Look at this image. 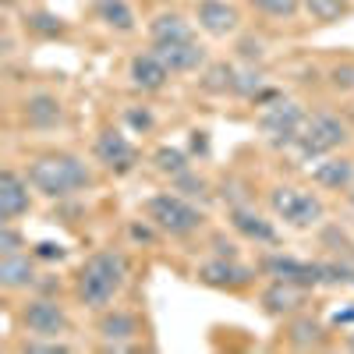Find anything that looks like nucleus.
<instances>
[{"instance_id": "nucleus-1", "label": "nucleus", "mask_w": 354, "mask_h": 354, "mask_svg": "<svg viewBox=\"0 0 354 354\" xmlns=\"http://www.w3.org/2000/svg\"><path fill=\"white\" fill-rule=\"evenodd\" d=\"M128 277H131L128 255L121 248H100L82 259L78 273L71 280L75 301L88 312H103L121 298V290L128 287Z\"/></svg>"}, {"instance_id": "nucleus-2", "label": "nucleus", "mask_w": 354, "mask_h": 354, "mask_svg": "<svg viewBox=\"0 0 354 354\" xmlns=\"http://www.w3.org/2000/svg\"><path fill=\"white\" fill-rule=\"evenodd\" d=\"M25 177L28 185L36 188V195L43 198H75L82 192H88L96 185V174L82 156L75 153H43V156H32L25 167Z\"/></svg>"}, {"instance_id": "nucleus-3", "label": "nucleus", "mask_w": 354, "mask_h": 354, "mask_svg": "<svg viewBox=\"0 0 354 354\" xmlns=\"http://www.w3.org/2000/svg\"><path fill=\"white\" fill-rule=\"evenodd\" d=\"M142 216L153 220L160 227L163 238H195L198 230H205V213L202 205H195V198L181 195V192H156L149 198H142Z\"/></svg>"}, {"instance_id": "nucleus-4", "label": "nucleus", "mask_w": 354, "mask_h": 354, "mask_svg": "<svg viewBox=\"0 0 354 354\" xmlns=\"http://www.w3.org/2000/svg\"><path fill=\"white\" fill-rule=\"evenodd\" d=\"M347 142H351V128H347L344 117L333 113V110H315V113H308V121H305V128H301L290 153L301 163H315L322 156L340 153Z\"/></svg>"}, {"instance_id": "nucleus-5", "label": "nucleus", "mask_w": 354, "mask_h": 354, "mask_svg": "<svg viewBox=\"0 0 354 354\" xmlns=\"http://www.w3.org/2000/svg\"><path fill=\"white\" fill-rule=\"evenodd\" d=\"M308 121V110L298 103V100H287V96H277L270 103H262L259 113H255V131L262 135L266 145L273 149H294L301 128Z\"/></svg>"}, {"instance_id": "nucleus-6", "label": "nucleus", "mask_w": 354, "mask_h": 354, "mask_svg": "<svg viewBox=\"0 0 354 354\" xmlns=\"http://www.w3.org/2000/svg\"><path fill=\"white\" fill-rule=\"evenodd\" d=\"M266 202H270V213L294 230H312L326 220V202L298 185H273L266 192Z\"/></svg>"}, {"instance_id": "nucleus-7", "label": "nucleus", "mask_w": 354, "mask_h": 354, "mask_svg": "<svg viewBox=\"0 0 354 354\" xmlns=\"http://www.w3.org/2000/svg\"><path fill=\"white\" fill-rule=\"evenodd\" d=\"M18 322L28 337H43V340H64L71 333V315L68 308L50 298V294H32L25 298L18 308Z\"/></svg>"}, {"instance_id": "nucleus-8", "label": "nucleus", "mask_w": 354, "mask_h": 354, "mask_svg": "<svg viewBox=\"0 0 354 354\" xmlns=\"http://www.w3.org/2000/svg\"><path fill=\"white\" fill-rule=\"evenodd\" d=\"M259 270L262 277L270 280H287V283H298V287H326V262L322 259H298V255H287V252H262L259 255Z\"/></svg>"}, {"instance_id": "nucleus-9", "label": "nucleus", "mask_w": 354, "mask_h": 354, "mask_svg": "<svg viewBox=\"0 0 354 354\" xmlns=\"http://www.w3.org/2000/svg\"><path fill=\"white\" fill-rule=\"evenodd\" d=\"M259 262L248 266L241 259H227V255H213V259H205L195 266V280L205 283V287H216V290H230V294H238V290H248L255 280H259Z\"/></svg>"}, {"instance_id": "nucleus-10", "label": "nucleus", "mask_w": 354, "mask_h": 354, "mask_svg": "<svg viewBox=\"0 0 354 354\" xmlns=\"http://www.w3.org/2000/svg\"><path fill=\"white\" fill-rule=\"evenodd\" d=\"M93 160L113 177H128L138 167V145L121 128H100L93 138Z\"/></svg>"}, {"instance_id": "nucleus-11", "label": "nucleus", "mask_w": 354, "mask_h": 354, "mask_svg": "<svg viewBox=\"0 0 354 354\" xmlns=\"http://www.w3.org/2000/svg\"><path fill=\"white\" fill-rule=\"evenodd\" d=\"M227 223H230V230L238 234L241 241H252L255 248H277L280 245L277 216L270 220V216L259 213L255 205H248V202H234L227 209Z\"/></svg>"}, {"instance_id": "nucleus-12", "label": "nucleus", "mask_w": 354, "mask_h": 354, "mask_svg": "<svg viewBox=\"0 0 354 354\" xmlns=\"http://www.w3.org/2000/svg\"><path fill=\"white\" fill-rule=\"evenodd\" d=\"M96 337L103 340L106 351H128L142 337V319L131 308H103L96 319Z\"/></svg>"}, {"instance_id": "nucleus-13", "label": "nucleus", "mask_w": 354, "mask_h": 354, "mask_svg": "<svg viewBox=\"0 0 354 354\" xmlns=\"http://www.w3.org/2000/svg\"><path fill=\"white\" fill-rule=\"evenodd\" d=\"M241 21H245V15H241V8L234 4V0H198L195 4V25L202 28L205 36H213V39L238 36Z\"/></svg>"}, {"instance_id": "nucleus-14", "label": "nucleus", "mask_w": 354, "mask_h": 354, "mask_svg": "<svg viewBox=\"0 0 354 354\" xmlns=\"http://www.w3.org/2000/svg\"><path fill=\"white\" fill-rule=\"evenodd\" d=\"M32 185H28L25 170L4 167L0 170V220L18 223L28 209H32Z\"/></svg>"}, {"instance_id": "nucleus-15", "label": "nucleus", "mask_w": 354, "mask_h": 354, "mask_svg": "<svg viewBox=\"0 0 354 354\" xmlns=\"http://www.w3.org/2000/svg\"><path fill=\"white\" fill-rule=\"evenodd\" d=\"M308 287H298V283H287V280H270L262 287V294H259V305H262V312L266 315H277V319H290V315H298V312H305V305H308Z\"/></svg>"}, {"instance_id": "nucleus-16", "label": "nucleus", "mask_w": 354, "mask_h": 354, "mask_svg": "<svg viewBox=\"0 0 354 354\" xmlns=\"http://www.w3.org/2000/svg\"><path fill=\"white\" fill-rule=\"evenodd\" d=\"M170 68L160 61V53L149 46V50H142L135 53L131 61H128V82L138 88V93H160V88L170 82Z\"/></svg>"}, {"instance_id": "nucleus-17", "label": "nucleus", "mask_w": 354, "mask_h": 354, "mask_svg": "<svg viewBox=\"0 0 354 354\" xmlns=\"http://www.w3.org/2000/svg\"><path fill=\"white\" fill-rule=\"evenodd\" d=\"M18 113H21V121L28 128H36V131H50L57 124H64V103L53 93H28L21 100Z\"/></svg>"}, {"instance_id": "nucleus-18", "label": "nucleus", "mask_w": 354, "mask_h": 354, "mask_svg": "<svg viewBox=\"0 0 354 354\" xmlns=\"http://www.w3.org/2000/svg\"><path fill=\"white\" fill-rule=\"evenodd\" d=\"M308 181L315 188H322V192H337L340 195V192H347L354 185V160L340 156V153L322 156V160H315V167H308Z\"/></svg>"}, {"instance_id": "nucleus-19", "label": "nucleus", "mask_w": 354, "mask_h": 354, "mask_svg": "<svg viewBox=\"0 0 354 354\" xmlns=\"http://www.w3.org/2000/svg\"><path fill=\"white\" fill-rule=\"evenodd\" d=\"M153 50L160 53V61L174 71V75H192V71H202L209 64V53L198 39L192 43H153Z\"/></svg>"}, {"instance_id": "nucleus-20", "label": "nucleus", "mask_w": 354, "mask_h": 354, "mask_svg": "<svg viewBox=\"0 0 354 354\" xmlns=\"http://www.w3.org/2000/svg\"><path fill=\"white\" fill-rule=\"evenodd\" d=\"M36 255L15 252V255H0V287L4 290H36L39 287V270H36Z\"/></svg>"}, {"instance_id": "nucleus-21", "label": "nucleus", "mask_w": 354, "mask_h": 354, "mask_svg": "<svg viewBox=\"0 0 354 354\" xmlns=\"http://www.w3.org/2000/svg\"><path fill=\"white\" fill-rule=\"evenodd\" d=\"M330 330H333V326H326L322 319L298 312V315H290V319H287L283 340H287L290 347H298V351H319V347H326Z\"/></svg>"}, {"instance_id": "nucleus-22", "label": "nucleus", "mask_w": 354, "mask_h": 354, "mask_svg": "<svg viewBox=\"0 0 354 354\" xmlns=\"http://www.w3.org/2000/svg\"><path fill=\"white\" fill-rule=\"evenodd\" d=\"M145 32H149V43H192V39H198L195 21H188L181 11L153 15L149 25H145Z\"/></svg>"}, {"instance_id": "nucleus-23", "label": "nucleus", "mask_w": 354, "mask_h": 354, "mask_svg": "<svg viewBox=\"0 0 354 354\" xmlns=\"http://www.w3.org/2000/svg\"><path fill=\"white\" fill-rule=\"evenodd\" d=\"M198 85H202V93H209V96H238V68L227 64V61L205 64Z\"/></svg>"}, {"instance_id": "nucleus-24", "label": "nucleus", "mask_w": 354, "mask_h": 354, "mask_svg": "<svg viewBox=\"0 0 354 354\" xmlns=\"http://www.w3.org/2000/svg\"><path fill=\"white\" fill-rule=\"evenodd\" d=\"M96 18L110 32H121V36H131L138 28V18H135L128 0H96Z\"/></svg>"}, {"instance_id": "nucleus-25", "label": "nucleus", "mask_w": 354, "mask_h": 354, "mask_svg": "<svg viewBox=\"0 0 354 354\" xmlns=\"http://www.w3.org/2000/svg\"><path fill=\"white\" fill-rule=\"evenodd\" d=\"M301 11L312 25H337L354 15V0H301Z\"/></svg>"}, {"instance_id": "nucleus-26", "label": "nucleus", "mask_w": 354, "mask_h": 354, "mask_svg": "<svg viewBox=\"0 0 354 354\" xmlns=\"http://www.w3.org/2000/svg\"><path fill=\"white\" fill-rule=\"evenodd\" d=\"M188 167H192V156L185 149H177V145H160V149L153 153V170L163 174V177H177Z\"/></svg>"}, {"instance_id": "nucleus-27", "label": "nucleus", "mask_w": 354, "mask_h": 354, "mask_svg": "<svg viewBox=\"0 0 354 354\" xmlns=\"http://www.w3.org/2000/svg\"><path fill=\"white\" fill-rule=\"evenodd\" d=\"M25 28L36 32V36H43V39H53V36L68 32V21L61 15H50V11H28L25 15Z\"/></svg>"}, {"instance_id": "nucleus-28", "label": "nucleus", "mask_w": 354, "mask_h": 354, "mask_svg": "<svg viewBox=\"0 0 354 354\" xmlns=\"http://www.w3.org/2000/svg\"><path fill=\"white\" fill-rule=\"evenodd\" d=\"M245 4L273 21H294L301 15V0H245Z\"/></svg>"}, {"instance_id": "nucleus-29", "label": "nucleus", "mask_w": 354, "mask_h": 354, "mask_svg": "<svg viewBox=\"0 0 354 354\" xmlns=\"http://www.w3.org/2000/svg\"><path fill=\"white\" fill-rule=\"evenodd\" d=\"M170 188L188 195V198H205V195H209V181H205L195 167H188L185 174H177V177H170Z\"/></svg>"}, {"instance_id": "nucleus-30", "label": "nucleus", "mask_w": 354, "mask_h": 354, "mask_svg": "<svg viewBox=\"0 0 354 354\" xmlns=\"http://www.w3.org/2000/svg\"><path fill=\"white\" fill-rule=\"evenodd\" d=\"M326 82L333 93H354V61H340L326 71Z\"/></svg>"}, {"instance_id": "nucleus-31", "label": "nucleus", "mask_w": 354, "mask_h": 354, "mask_svg": "<svg viewBox=\"0 0 354 354\" xmlns=\"http://www.w3.org/2000/svg\"><path fill=\"white\" fill-rule=\"evenodd\" d=\"M28 241H25V234L8 223V220H0V255H15V252H25Z\"/></svg>"}, {"instance_id": "nucleus-32", "label": "nucleus", "mask_w": 354, "mask_h": 354, "mask_svg": "<svg viewBox=\"0 0 354 354\" xmlns=\"http://www.w3.org/2000/svg\"><path fill=\"white\" fill-rule=\"evenodd\" d=\"M124 124H128L131 131H138V135H149V131L156 128V117H153L149 106H128V110H124Z\"/></svg>"}, {"instance_id": "nucleus-33", "label": "nucleus", "mask_w": 354, "mask_h": 354, "mask_svg": "<svg viewBox=\"0 0 354 354\" xmlns=\"http://www.w3.org/2000/svg\"><path fill=\"white\" fill-rule=\"evenodd\" d=\"M18 351H28V354H57V351H71L64 340H43V337H28V340H21L18 344Z\"/></svg>"}, {"instance_id": "nucleus-34", "label": "nucleus", "mask_w": 354, "mask_h": 354, "mask_svg": "<svg viewBox=\"0 0 354 354\" xmlns=\"http://www.w3.org/2000/svg\"><path fill=\"white\" fill-rule=\"evenodd\" d=\"M32 255H36L39 262H64V259H68V248H64V245H53V241H39V245L32 248Z\"/></svg>"}, {"instance_id": "nucleus-35", "label": "nucleus", "mask_w": 354, "mask_h": 354, "mask_svg": "<svg viewBox=\"0 0 354 354\" xmlns=\"http://www.w3.org/2000/svg\"><path fill=\"white\" fill-rule=\"evenodd\" d=\"M330 326L333 330H354V301H347V308H337L330 315Z\"/></svg>"}, {"instance_id": "nucleus-36", "label": "nucleus", "mask_w": 354, "mask_h": 354, "mask_svg": "<svg viewBox=\"0 0 354 354\" xmlns=\"http://www.w3.org/2000/svg\"><path fill=\"white\" fill-rule=\"evenodd\" d=\"M209 245H213V255H227V259H238V241H227L223 234H213V238H209Z\"/></svg>"}, {"instance_id": "nucleus-37", "label": "nucleus", "mask_w": 354, "mask_h": 354, "mask_svg": "<svg viewBox=\"0 0 354 354\" xmlns=\"http://www.w3.org/2000/svg\"><path fill=\"white\" fill-rule=\"evenodd\" d=\"M241 57H245V61H262V57H266V43L262 39H241Z\"/></svg>"}, {"instance_id": "nucleus-38", "label": "nucleus", "mask_w": 354, "mask_h": 354, "mask_svg": "<svg viewBox=\"0 0 354 354\" xmlns=\"http://www.w3.org/2000/svg\"><path fill=\"white\" fill-rule=\"evenodd\" d=\"M192 153H209V131H192Z\"/></svg>"}, {"instance_id": "nucleus-39", "label": "nucleus", "mask_w": 354, "mask_h": 354, "mask_svg": "<svg viewBox=\"0 0 354 354\" xmlns=\"http://www.w3.org/2000/svg\"><path fill=\"white\" fill-rule=\"evenodd\" d=\"M344 347L354 351V330H344Z\"/></svg>"}, {"instance_id": "nucleus-40", "label": "nucleus", "mask_w": 354, "mask_h": 354, "mask_svg": "<svg viewBox=\"0 0 354 354\" xmlns=\"http://www.w3.org/2000/svg\"><path fill=\"white\" fill-rule=\"evenodd\" d=\"M344 195H347V202H351V209H354V185H351V188H347Z\"/></svg>"}]
</instances>
